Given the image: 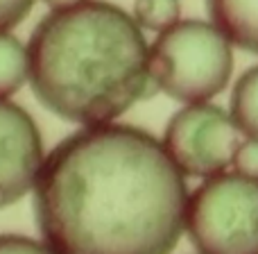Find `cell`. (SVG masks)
<instances>
[{"label": "cell", "mask_w": 258, "mask_h": 254, "mask_svg": "<svg viewBox=\"0 0 258 254\" xmlns=\"http://www.w3.org/2000/svg\"><path fill=\"white\" fill-rule=\"evenodd\" d=\"M183 173L163 143L129 125H95L45 157L36 223L54 254H170L186 229Z\"/></svg>", "instance_id": "1"}, {"label": "cell", "mask_w": 258, "mask_h": 254, "mask_svg": "<svg viewBox=\"0 0 258 254\" xmlns=\"http://www.w3.org/2000/svg\"><path fill=\"white\" fill-rule=\"evenodd\" d=\"M27 53L39 103L84 127L113 123L152 84L141 25L100 0L50 12L36 25Z\"/></svg>", "instance_id": "2"}, {"label": "cell", "mask_w": 258, "mask_h": 254, "mask_svg": "<svg viewBox=\"0 0 258 254\" xmlns=\"http://www.w3.org/2000/svg\"><path fill=\"white\" fill-rule=\"evenodd\" d=\"M231 45L215 23L179 21L159 32L152 43V82L179 103H209L229 84L233 71Z\"/></svg>", "instance_id": "3"}, {"label": "cell", "mask_w": 258, "mask_h": 254, "mask_svg": "<svg viewBox=\"0 0 258 254\" xmlns=\"http://www.w3.org/2000/svg\"><path fill=\"white\" fill-rule=\"evenodd\" d=\"M186 232L200 254H258V179L209 177L188 197Z\"/></svg>", "instance_id": "4"}, {"label": "cell", "mask_w": 258, "mask_h": 254, "mask_svg": "<svg viewBox=\"0 0 258 254\" xmlns=\"http://www.w3.org/2000/svg\"><path fill=\"white\" fill-rule=\"evenodd\" d=\"M242 132L231 114L209 103L186 105L170 118L163 147L183 175L215 177L233 164Z\"/></svg>", "instance_id": "5"}, {"label": "cell", "mask_w": 258, "mask_h": 254, "mask_svg": "<svg viewBox=\"0 0 258 254\" xmlns=\"http://www.w3.org/2000/svg\"><path fill=\"white\" fill-rule=\"evenodd\" d=\"M43 161L41 134L30 114L0 98V209L36 186Z\"/></svg>", "instance_id": "6"}, {"label": "cell", "mask_w": 258, "mask_h": 254, "mask_svg": "<svg viewBox=\"0 0 258 254\" xmlns=\"http://www.w3.org/2000/svg\"><path fill=\"white\" fill-rule=\"evenodd\" d=\"M213 23L233 45L258 55V0H206Z\"/></svg>", "instance_id": "7"}, {"label": "cell", "mask_w": 258, "mask_h": 254, "mask_svg": "<svg viewBox=\"0 0 258 254\" xmlns=\"http://www.w3.org/2000/svg\"><path fill=\"white\" fill-rule=\"evenodd\" d=\"M30 80V53L16 36L0 32V98L14 95Z\"/></svg>", "instance_id": "8"}, {"label": "cell", "mask_w": 258, "mask_h": 254, "mask_svg": "<svg viewBox=\"0 0 258 254\" xmlns=\"http://www.w3.org/2000/svg\"><path fill=\"white\" fill-rule=\"evenodd\" d=\"M242 136L258 141V66L240 75L231 93V112Z\"/></svg>", "instance_id": "9"}, {"label": "cell", "mask_w": 258, "mask_h": 254, "mask_svg": "<svg viewBox=\"0 0 258 254\" xmlns=\"http://www.w3.org/2000/svg\"><path fill=\"white\" fill-rule=\"evenodd\" d=\"M179 14H181L179 0H136L134 3L136 23L152 32H163L177 25Z\"/></svg>", "instance_id": "10"}, {"label": "cell", "mask_w": 258, "mask_h": 254, "mask_svg": "<svg viewBox=\"0 0 258 254\" xmlns=\"http://www.w3.org/2000/svg\"><path fill=\"white\" fill-rule=\"evenodd\" d=\"M233 170L247 179H258V141L247 138L233 155Z\"/></svg>", "instance_id": "11"}, {"label": "cell", "mask_w": 258, "mask_h": 254, "mask_svg": "<svg viewBox=\"0 0 258 254\" xmlns=\"http://www.w3.org/2000/svg\"><path fill=\"white\" fill-rule=\"evenodd\" d=\"M0 254H54L45 243L32 241L25 236L3 234L0 236Z\"/></svg>", "instance_id": "12"}, {"label": "cell", "mask_w": 258, "mask_h": 254, "mask_svg": "<svg viewBox=\"0 0 258 254\" xmlns=\"http://www.w3.org/2000/svg\"><path fill=\"white\" fill-rule=\"evenodd\" d=\"M34 0H0V32L12 30L30 14Z\"/></svg>", "instance_id": "13"}, {"label": "cell", "mask_w": 258, "mask_h": 254, "mask_svg": "<svg viewBox=\"0 0 258 254\" xmlns=\"http://www.w3.org/2000/svg\"><path fill=\"white\" fill-rule=\"evenodd\" d=\"M45 5H48L52 12H59V9H71L75 7V5H82L84 0H43Z\"/></svg>", "instance_id": "14"}]
</instances>
